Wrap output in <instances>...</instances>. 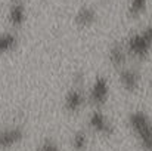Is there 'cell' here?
I'll list each match as a JSON object with an SVG mask.
<instances>
[{
    "mask_svg": "<svg viewBox=\"0 0 152 151\" xmlns=\"http://www.w3.org/2000/svg\"><path fill=\"white\" fill-rule=\"evenodd\" d=\"M127 126L143 151H152V119L142 110L132 111L127 117Z\"/></svg>",
    "mask_w": 152,
    "mask_h": 151,
    "instance_id": "6da1fadb",
    "label": "cell"
},
{
    "mask_svg": "<svg viewBox=\"0 0 152 151\" xmlns=\"http://www.w3.org/2000/svg\"><path fill=\"white\" fill-rule=\"evenodd\" d=\"M124 46L127 49V53L130 56V59L134 61H143L146 59L152 52V39L151 36L146 33L145 28L132 33L126 42Z\"/></svg>",
    "mask_w": 152,
    "mask_h": 151,
    "instance_id": "7a4b0ae2",
    "label": "cell"
},
{
    "mask_svg": "<svg viewBox=\"0 0 152 151\" xmlns=\"http://www.w3.org/2000/svg\"><path fill=\"white\" fill-rule=\"evenodd\" d=\"M84 83H83V77L78 76L74 79L72 86L66 91V94L64 95V110L69 114H78L87 102V92L83 89Z\"/></svg>",
    "mask_w": 152,
    "mask_h": 151,
    "instance_id": "3957f363",
    "label": "cell"
},
{
    "mask_svg": "<svg viewBox=\"0 0 152 151\" xmlns=\"http://www.w3.org/2000/svg\"><path fill=\"white\" fill-rule=\"evenodd\" d=\"M87 102L93 107V108H99L102 110V107H105L109 101L111 96V85L109 80L102 76L98 74L93 77V80L90 82L89 88H87Z\"/></svg>",
    "mask_w": 152,
    "mask_h": 151,
    "instance_id": "277c9868",
    "label": "cell"
},
{
    "mask_svg": "<svg viewBox=\"0 0 152 151\" xmlns=\"http://www.w3.org/2000/svg\"><path fill=\"white\" fill-rule=\"evenodd\" d=\"M87 124H89V129L93 133L99 135V136L111 138L115 133V126H114L112 120L102 110H99V108H95L90 113L89 120H87Z\"/></svg>",
    "mask_w": 152,
    "mask_h": 151,
    "instance_id": "5b68a950",
    "label": "cell"
},
{
    "mask_svg": "<svg viewBox=\"0 0 152 151\" xmlns=\"http://www.w3.org/2000/svg\"><path fill=\"white\" fill-rule=\"evenodd\" d=\"M118 82L127 94H136L142 86V74L137 68L126 65L118 70Z\"/></svg>",
    "mask_w": 152,
    "mask_h": 151,
    "instance_id": "8992f818",
    "label": "cell"
},
{
    "mask_svg": "<svg viewBox=\"0 0 152 151\" xmlns=\"http://www.w3.org/2000/svg\"><path fill=\"white\" fill-rule=\"evenodd\" d=\"M22 139H24V130L19 126H9L0 129V151L9 150L21 144Z\"/></svg>",
    "mask_w": 152,
    "mask_h": 151,
    "instance_id": "52a82bcc",
    "label": "cell"
},
{
    "mask_svg": "<svg viewBox=\"0 0 152 151\" xmlns=\"http://www.w3.org/2000/svg\"><path fill=\"white\" fill-rule=\"evenodd\" d=\"M7 19L13 28H19L27 21V6L24 0H10L7 9Z\"/></svg>",
    "mask_w": 152,
    "mask_h": 151,
    "instance_id": "ba28073f",
    "label": "cell"
},
{
    "mask_svg": "<svg viewBox=\"0 0 152 151\" xmlns=\"http://www.w3.org/2000/svg\"><path fill=\"white\" fill-rule=\"evenodd\" d=\"M108 61L109 64L118 71L121 70L123 67L129 65L127 62L130 61V56L127 53V49L124 46V43H120V42H115L112 43L109 48H108Z\"/></svg>",
    "mask_w": 152,
    "mask_h": 151,
    "instance_id": "9c48e42d",
    "label": "cell"
},
{
    "mask_svg": "<svg viewBox=\"0 0 152 151\" xmlns=\"http://www.w3.org/2000/svg\"><path fill=\"white\" fill-rule=\"evenodd\" d=\"M98 21V9L92 4H83L74 13V22L80 28H89Z\"/></svg>",
    "mask_w": 152,
    "mask_h": 151,
    "instance_id": "30bf717a",
    "label": "cell"
},
{
    "mask_svg": "<svg viewBox=\"0 0 152 151\" xmlns=\"http://www.w3.org/2000/svg\"><path fill=\"white\" fill-rule=\"evenodd\" d=\"M18 43H19V39H18V36L13 31L0 33V56L7 55L12 50H15Z\"/></svg>",
    "mask_w": 152,
    "mask_h": 151,
    "instance_id": "8fae6325",
    "label": "cell"
},
{
    "mask_svg": "<svg viewBox=\"0 0 152 151\" xmlns=\"http://www.w3.org/2000/svg\"><path fill=\"white\" fill-rule=\"evenodd\" d=\"M149 0H127V15L130 18L142 16L148 9Z\"/></svg>",
    "mask_w": 152,
    "mask_h": 151,
    "instance_id": "7c38bea8",
    "label": "cell"
},
{
    "mask_svg": "<svg viewBox=\"0 0 152 151\" xmlns=\"http://www.w3.org/2000/svg\"><path fill=\"white\" fill-rule=\"evenodd\" d=\"M89 147V135L86 130H77L71 136V148L72 151H86Z\"/></svg>",
    "mask_w": 152,
    "mask_h": 151,
    "instance_id": "4fadbf2b",
    "label": "cell"
},
{
    "mask_svg": "<svg viewBox=\"0 0 152 151\" xmlns=\"http://www.w3.org/2000/svg\"><path fill=\"white\" fill-rule=\"evenodd\" d=\"M149 85H151V88H152V71H151V77H149Z\"/></svg>",
    "mask_w": 152,
    "mask_h": 151,
    "instance_id": "5bb4252c",
    "label": "cell"
}]
</instances>
